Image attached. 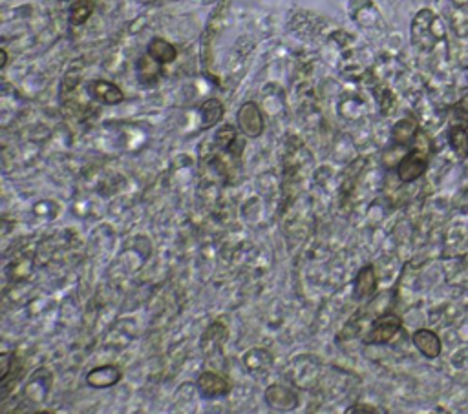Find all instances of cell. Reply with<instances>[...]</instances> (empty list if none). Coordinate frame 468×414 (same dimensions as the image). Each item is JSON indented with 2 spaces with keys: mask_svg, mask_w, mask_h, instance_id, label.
Returning <instances> with one entry per match:
<instances>
[{
  "mask_svg": "<svg viewBox=\"0 0 468 414\" xmlns=\"http://www.w3.org/2000/svg\"><path fill=\"white\" fill-rule=\"evenodd\" d=\"M402 322L399 316L395 314H384L380 318H377L371 325V329L368 331V334L364 336V345H384L390 344L399 331H401Z\"/></svg>",
  "mask_w": 468,
  "mask_h": 414,
  "instance_id": "6da1fadb",
  "label": "cell"
},
{
  "mask_svg": "<svg viewBox=\"0 0 468 414\" xmlns=\"http://www.w3.org/2000/svg\"><path fill=\"white\" fill-rule=\"evenodd\" d=\"M428 168V147H415L405 155L397 166V176L402 183H414Z\"/></svg>",
  "mask_w": 468,
  "mask_h": 414,
  "instance_id": "7a4b0ae2",
  "label": "cell"
},
{
  "mask_svg": "<svg viewBox=\"0 0 468 414\" xmlns=\"http://www.w3.org/2000/svg\"><path fill=\"white\" fill-rule=\"evenodd\" d=\"M236 121H238V128H240L241 134L249 139L260 137V135L264 134V130H266L264 113H261V110L258 108L256 102H253V101L244 102V105L240 106V110H238V115H236Z\"/></svg>",
  "mask_w": 468,
  "mask_h": 414,
  "instance_id": "3957f363",
  "label": "cell"
},
{
  "mask_svg": "<svg viewBox=\"0 0 468 414\" xmlns=\"http://www.w3.org/2000/svg\"><path fill=\"white\" fill-rule=\"evenodd\" d=\"M264 400H266V403L271 409L282 410V413L298 407V394L293 389H289V387H284V385L279 383H273L267 387Z\"/></svg>",
  "mask_w": 468,
  "mask_h": 414,
  "instance_id": "277c9868",
  "label": "cell"
},
{
  "mask_svg": "<svg viewBox=\"0 0 468 414\" xmlns=\"http://www.w3.org/2000/svg\"><path fill=\"white\" fill-rule=\"evenodd\" d=\"M196 387H198L199 394H202L203 398H207V400L224 398L231 393V383H229L224 376L211 373V371H205V373L199 374L198 381H196Z\"/></svg>",
  "mask_w": 468,
  "mask_h": 414,
  "instance_id": "5b68a950",
  "label": "cell"
},
{
  "mask_svg": "<svg viewBox=\"0 0 468 414\" xmlns=\"http://www.w3.org/2000/svg\"><path fill=\"white\" fill-rule=\"evenodd\" d=\"M88 93L93 101L103 102L106 106L121 105L125 101V93L119 88L118 84L110 83V80H93L88 86Z\"/></svg>",
  "mask_w": 468,
  "mask_h": 414,
  "instance_id": "8992f818",
  "label": "cell"
},
{
  "mask_svg": "<svg viewBox=\"0 0 468 414\" xmlns=\"http://www.w3.org/2000/svg\"><path fill=\"white\" fill-rule=\"evenodd\" d=\"M121 378V368L115 367V365H103V367L92 368L86 374V383L92 389H108V387H114L115 383H119Z\"/></svg>",
  "mask_w": 468,
  "mask_h": 414,
  "instance_id": "52a82bcc",
  "label": "cell"
},
{
  "mask_svg": "<svg viewBox=\"0 0 468 414\" xmlns=\"http://www.w3.org/2000/svg\"><path fill=\"white\" fill-rule=\"evenodd\" d=\"M51 387V374L50 371H46V368H38V371H35L33 376H31V380L28 381V385H26V398L30 400V402L33 403H41L46 400L48 396V391H50Z\"/></svg>",
  "mask_w": 468,
  "mask_h": 414,
  "instance_id": "ba28073f",
  "label": "cell"
},
{
  "mask_svg": "<svg viewBox=\"0 0 468 414\" xmlns=\"http://www.w3.org/2000/svg\"><path fill=\"white\" fill-rule=\"evenodd\" d=\"M412 341L417 347V351L422 356H426V358H430V360L437 358L441 354V349H443L439 336L434 331H430V329H419V331H415L414 336H412Z\"/></svg>",
  "mask_w": 468,
  "mask_h": 414,
  "instance_id": "9c48e42d",
  "label": "cell"
},
{
  "mask_svg": "<svg viewBox=\"0 0 468 414\" xmlns=\"http://www.w3.org/2000/svg\"><path fill=\"white\" fill-rule=\"evenodd\" d=\"M377 290V274L375 268L371 265H366L359 270V274L353 280V294L357 299H368L373 296Z\"/></svg>",
  "mask_w": 468,
  "mask_h": 414,
  "instance_id": "30bf717a",
  "label": "cell"
},
{
  "mask_svg": "<svg viewBox=\"0 0 468 414\" xmlns=\"http://www.w3.org/2000/svg\"><path fill=\"white\" fill-rule=\"evenodd\" d=\"M161 64L157 63V60H154L150 55H143L140 60H137V64H135V73H137V79H140V83L143 84V86H154V84L160 80L161 77Z\"/></svg>",
  "mask_w": 468,
  "mask_h": 414,
  "instance_id": "8fae6325",
  "label": "cell"
},
{
  "mask_svg": "<svg viewBox=\"0 0 468 414\" xmlns=\"http://www.w3.org/2000/svg\"><path fill=\"white\" fill-rule=\"evenodd\" d=\"M147 53L152 57L154 60L163 66V64H170L177 59V50L170 44L169 41H165V38H152V41L148 42Z\"/></svg>",
  "mask_w": 468,
  "mask_h": 414,
  "instance_id": "7c38bea8",
  "label": "cell"
},
{
  "mask_svg": "<svg viewBox=\"0 0 468 414\" xmlns=\"http://www.w3.org/2000/svg\"><path fill=\"white\" fill-rule=\"evenodd\" d=\"M419 134L417 122L414 119H401L397 121L392 128V141L399 147H406L410 142H414Z\"/></svg>",
  "mask_w": 468,
  "mask_h": 414,
  "instance_id": "4fadbf2b",
  "label": "cell"
},
{
  "mask_svg": "<svg viewBox=\"0 0 468 414\" xmlns=\"http://www.w3.org/2000/svg\"><path fill=\"white\" fill-rule=\"evenodd\" d=\"M244 365L249 373H266L273 365V356L266 349H253V351L245 352Z\"/></svg>",
  "mask_w": 468,
  "mask_h": 414,
  "instance_id": "5bb4252c",
  "label": "cell"
},
{
  "mask_svg": "<svg viewBox=\"0 0 468 414\" xmlns=\"http://www.w3.org/2000/svg\"><path fill=\"white\" fill-rule=\"evenodd\" d=\"M224 112H225L224 105H222L218 99H209V101L203 102L202 108H199L203 128L209 130V128H212V126L218 124V122L222 121V117H224Z\"/></svg>",
  "mask_w": 468,
  "mask_h": 414,
  "instance_id": "9a60e30c",
  "label": "cell"
},
{
  "mask_svg": "<svg viewBox=\"0 0 468 414\" xmlns=\"http://www.w3.org/2000/svg\"><path fill=\"white\" fill-rule=\"evenodd\" d=\"M95 11V0H73V4L70 6V24L72 26H83Z\"/></svg>",
  "mask_w": 468,
  "mask_h": 414,
  "instance_id": "2e32d148",
  "label": "cell"
},
{
  "mask_svg": "<svg viewBox=\"0 0 468 414\" xmlns=\"http://www.w3.org/2000/svg\"><path fill=\"white\" fill-rule=\"evenodd\" d=\"M448 142H450L452 150L454 154L459 157V159H467L468 157V130L463 126H454L450 132H448Z\"/></svg>",
  "mask_w": 468,
  "mask_h": 414,
  "instance_id": "e0dca14e",
  "label": "cell"
},
{
  "mask_svg": "<svg viewBox=\"0 0 468 414\" xmlns=\"http://www.w3.org/2000/svg\"><path fill=\"white\" fill-rule=\"evenodd\" d=\"M225 339H227V329H225V327L218 322L212 323L207 331H205V334H203V341H202L203 351H209L211 345H214V347L224 345Z\"/></svg>",
  "mask_w": 468,
  "mask_h": 414,
  "instance_id": "ac0fdd59",
  "label": "cell"
},
{
  "mask_svg": "<svg viewBox=\"0 0 468 414\" xmlns=\"http://www.w3.org/2000/svg\"><path fill=\"white\" fill-rule=\"evenodd\" d=\"M216 141L222 148H231L234 142H236V130L232 126L225 124L222 126L218 132H216Z\"/></svg>",
  "mask_w": 468,
  "mask_h": 414,
  "instance_id": "d6986e66",
  "label": "cell"
},
{
  "mask_svg": "<svg viewBox=\"0 0 468 414\" xmlns=\"http://www.w3.org/2000/svg\"><path fill=\"white\" fill-rule=\"evenodd\" d=\"M359 413H370V414H380V413H386L384 409H380V407H373V405H368V403H357V405L350 407V409H346V414H359Z\"/></svg>",
  "mask_w": 468,
  "mask_h": 414,
  "instance_id": "ffe728a7",
  "label": "cell"
},
{
  "mask_svg": "<svg viewBox=\"0 0 468 414\" xmlns=\"http://www.w3.org/2000/svg\"><path fill=\"white\" fill-rule=\"evenodd\" d=\"M457 112H461L463 115H468V95L463 97L459 101V105H457Z\"/></svg>",
  "mask_w": 468,
  "mask_h": 414,
  "instance_id": "44dd1931",
  "label": "cell"
},
{
  "mask_svg": "<svg viewBox=\"0 0 468 414\" xmlns=\"http://www.w3.org/2000/svg\"><path fill=\"white\" fill-rule=\"evenodd\" d=\"M0 70H4L6 64H8V53H6V50H0Z\"/></svg>",
  "mask_w": 468,
  "mask_h": 414,
  "instance_id": "7402d4cb",
  "label": "cell"
}]
</instances>
